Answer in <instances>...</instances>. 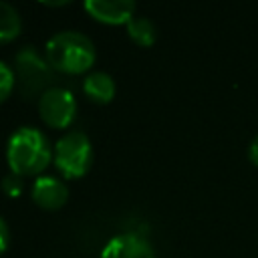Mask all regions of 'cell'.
<instances>
[{
	"instance_id": "6da1fadb",
	"label": "cell",
	"mask_w": 258,
	"mask_h": 258,
	"mask_svg": "<svg viewBox=\"0 0 258 258\" xmlns=\"http://www.w3.org/2000/svg\"><path fill=\"white\" fill-rule=\"evenodd\" d=\"M52 145L48 135L32 125H22L8 137L6 161L12 173L20 177H38L52 161Z\"/></svg>"
},
{
	"instance_id": "7a4b0ae2",
	"label": "cell",
	"mask_w": 258,
	"mask_h": 258,
	"mask_svg": "<svg viewBox=\"0 0 258 258\" xmlns=\"http://www.w3.org/2000/svg\"><path fill=\"white\" fill-rule=\"evenodd\" d=\"M44 56L54 73L81 75L95 64L97 48L87 34L79 30H60L46 40Z\"/></svg>"
},
{
	"instance_id": "3957f363",
	"label": "cell",
	"mask_w": 258,
	"mask_h": 258,
	"mask_svg": "<svg viewBox=\"0 0 258 258\" xmlns=\"http://www.w3.org/2000/svg\"><path fill=\"white\" fill-rule=\"evenodd\" d=\"M93 157H95L93 143L89 135L83 133L81 129L67 131L62 137H58L52 149V163L64 179L83 177L91 169Z\"/></svg>"
},
{
	"instance_id": "277c9868",
	"label": "cell",
	"mask_w": 258,
	"mask_h": 258,
	"mask_svg": "<svg viewBox=\"0 0 258 258\" xmlns=\"http://www.w3.org/2000/svg\"><path fill=\"white\" fill-rule=\"evenodd\" d=\"M14 75H16V85L20 93L30 99V97H40L46 89H50L54 81V71L48 64L46 56L36 50V46H22L14 54Z\"/></svg>"
},
{
	"instance_id": "5b68a950",
	"label": "cell",
	"mask_w": 258,
	"mask_h": 258,
	"mask_svg": "<svg viewBox=\"0 0 258 258\" xmlns=\"http://www.w3.org/2000/svg\"><path fill=\"white\" fill-rule=\"evenodd\" d=\"M38 113L50 129H67L77 119V99L69 89L52 85L38 97Z\"/></svg>"
},
{
	"instance_id": "8992f818",
	"label": "cell",
	"mask_w": 258,
	"mask_h": 258,
	"mask_svg": "<svg viewBox=\"0 0 258 258\" xmlns=\"http://www.w3.org/2000/svg\"><path fill=\"white\" fill-rule=\"evenodd\" d=\"M101 258H155V250L143 234L121 232L107 240Z\"/></svg>"
},
{
	"instance_id": "52a82bcc",
	"label": "cell",
	"mask_w": 258,
	"mask_h": 258,
	"mask_svg": "<svg viewBox=\"0 0 258 258\" xmlns=\"http://www.w3.org/2000/svg\"><path fill=\"white\" fill-rule=\"evenodd\" d=\"M30 198L38 208L54 212V210H60L67 204L69 187H67L64 179H60L56 175H50V173H42L32 181Z\"/></svg>"
},
{
	"instance_id": "ba28073f",
	"label": "cell",
	"mask_w": 258,
	"mask_h": 258,
	"mask_svg": "<svg viewBox=\"0 0 258 258\" xmlns=\"http://www.w3.org/2000/svg\"><path fill=\"white\" fill-rule=\"evenodd\" d=\"M87 14L103 24H125L135 16V2L133 0H87L85 4Z\"/></svg>"
},
{
	"instance_id": "9c48e42d",
	"label": "cell",
	"mask_w": 258,
	"mask_h": 258,
	"mask_svg": "<svg viewBox=\"0 0 258 258\" xmlns=\"http://www.w3.org/2000/svg\"><path fill=\"white\" fill-rule=\"evenodd\" d=\"M115 91H117L115 81H113V77H111L109 73H105V71H93V73H89V75L85 77V81H83V93H85V97H87L89 101L97 103V105H107V103H111L113 97H115Z\"/></svg>"
},
{
	"instance_id": "30bf717a",
	"label": "cell",
	"mask_w": 258,
	"mask_h": 258,
	"mask_svg": "<svg viewBox=\"0 0 258 258\" xmlns=\"http://www.w3.org/2000/svg\"><path fill=\"white\" fill-rule=\"evenodd\" d=\"M22 30V18L16 6L0 0V44H8L18 38Z\"/></svg>"
},
{
	"instance_id": "8fae6325",
	"label": "cell",
	"mask_w": 258,
	"mask_h": 258,
	"mask_svg": "<svg viewBox=\"0 0 258 258\" xmlns=\"http://www.w3.org/2000/svg\"><path fill=\"white\" fill-rule=\"evenodd\" d=\"M125 28H127V36L139 46L147 48L157 40V28L147 16H133Z\"/></svg>"
},
{
	"instance_id": "7c38bea8",
	"label": "cell",
	"mask_w": 258,
	"mask_h": 258,
	"mask_svg": "<svg viewBox=\"0 0 258 258\" xmlns=\"http://www.w3.org/2000/svg\"><path fill=\"white\" fill-rule=\"evenodd\" d=\"M14 87H16L14 69L10 64H6L4 60H0V103H4L12 95Z\"/></svg>"
},
{
	"instance_id": "4fadbf2b",
	"label": "cell",
	"mask_w": 258,
	"mask_h": 258,
	"mask_svg": "<svg viewBox=\"0 0 258 258\" xmlns=\"http://www.w3.org/2000/svg\"><path fill=\"white\" fill-rule=\"evenodd\" d=\"M0 189L8 196V198H18L24 189V177L16 175V173H6L2 179H0Z\"/></svg>"
},
{
	"instance_id": "5bb4252c",
	"label": "cell",
	"mask_w": 258,
	"mask_h": 258,
	"mask_svg": "<svg viewBox=\"0 0 258 258\" xmlns=\"http://www.w3.org/2000/svg\"><path fill=\"white\" fill-rule=\"evenodd\" d=\"M8 244H10V230H8L6 220L0 216V254H2V252H6Z\"/></svg>"
},
{
	"instance_id": "9a60e30c",
	"label": "cell",
	"mask_w": 258,
	"mask_h": 258,
	"mask_svg": "<svg viewBox=\"0 0 258 258\" xmlns=\"http://www.w3.org/2000/svg\"><path fill=\"white\" fill-rule=\"evenodd\" d=\"M248 159L252 165L258 167V133L252 137V141L248 143Z\"/></svg>"
},
{
	"instance_id": "2e32d148",
	"label": "cell",
	"mask_w": 258,
	"mask_h": 258,
	"mask_svg": "<svg viewBox=\"0 0 258 258\" xmlns=\"http://www.w3.org/2000/svg\"><path fill=\"white\" fill-rule=\"evenodd\" d=\"M69 2L67 0H60V2H42V6H67Z\"/></svg>"
}]
</instances>
